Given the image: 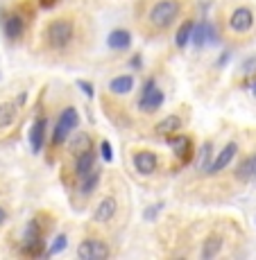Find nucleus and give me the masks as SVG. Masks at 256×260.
Listing matches in <instances>:
<instances>
[{
	"label": "nucleus",
	"instance_id": "obj_1",
	"mask_svg": "<svg viewBox=\"0 0 256 260\" xmlns=\"http://www.w3.org/2000/svg\"><path fill=\"white\" fill-rule=\"evenodd\" d=\"M179 9L182 7H179L177 0H159V3H154L152 9H150V23L159 29L170 27V25L177 21Z\"/></svg>",
	"mask_w": 256,
	"mask_h": 260
},
{
	"label": "nucleus",
	"instance_id": "obj_2",
	"mask_svg": "<svg viewBox=\"0 0 256 260\" xmlns=\"http://www.w3.org/2000/svg\"><path fill=\"white\" fill-rule=\"evenodd\" d=\"M79 124V116L75 107H66L62 113H59L57 122H54V132H52V145H64L73 136V132Z\"/></svg>",
	"mask_w": 256,
	"mask_h": 260
},
{
	"label": "nucleus",
	"instance_id": "obj_3",
	"mask_svg": "<svg viewBox=\"0 0 256 260\" xmlns=\"http://www.w3.org/2000/svg\"><path fill=\"white\" fill-rule=\"evenodd\" d=\"M73 34H75V25H73V21H68V18H57V21H52L46 29L48 43L57 50L66 48L68 43L73 41Z\"/></svg>",
	"mask_w": 256,
	"mask_h": 260
},
{
	"label": "nucleus",
	"instance_id": "obj_4",
	"mask_svg": "<svg viewBox=\"0 0 256 260\" xmlns=\"http://www.w3.org/2000/svg\"><path fill=\"white\" fill-rule=\"evenodd\" d=\"M163 91L157 88V79L154 77H148L143 84V93H140V100H138V109L145 113H152L157 111L159 107L163 104Z\"/></svg>",
	"mask_w": 256,
	"mask_h": 260
},
{
	"label": "nucleus",
	"instance_id": "obj_5",
	"mask_svg": "<svg viewBox=\"0 0 256 260\" xmlns=\"http://www.w3.org/2000/svg\"><path fill=\"white\" fill-rule=\"evenodd\" d=\"M229 29L236 34H249L254 29V12L245 5L236 7L232 14H229Z\"/></svg>",
	"mask_w": 256,
	"mask_h": 260
},
{
	"label": "nucleus",
	"instance_id": "obj_6",
	"mask_svg": "<svg viewBox=\"0 0 256 260\" xmlns=\"http://www.w3.org/2000/svg\"><path fill=\"white\" fill-rule=\"evenodd\" d=\"M107 256H109V247L102 242V240L87 238L77 247V258L79 260H104Z\"/></svg>",
	"mask_w": 256,
	"mask_h": 260
},
{
	"label": "nucleus",
	"instance_id": "obj_7",
	"mask_svg": "<svg viewBox=\"0 0 256 260\" xmlns=\"http://www.w3.org/2000/svg\"><path fill=\"white\" fill-rule=\"evenodd\" d=\"M236 154H238V145H236V143H227V145H224V147L218 152V156L211 161V166L207 168V174H218V172H222V170L234 161Z\"/></svg>",
	"mask_w": 256,
	"mask_h": 260
},
{
	"label": "nucleus",
	"instance_id": "obj_8",
	"mask_svg": "<svg viewBox=\"0 0 256 260\" xmlns=\"http://www.w3.org/2000/svg\"><path fill=\"white\" fill-rule=\"evenodd\" d=\"M218 41V34H215L213 25L202 21V23H195V29H193V39H190V43H193L195 48H204V46H211V43Z\"/></svg>",
	"mask_w": 256,
	"mask_h": 260
},
{
	"label": "nucleus",
	"instance_id": "obj_9",
	"mask_svg": "<svg viewBox=\"0 0 256 260\" xmlns=\"http://www.w3.org/2000/svg\"><path fill=\"white\" fill-rule=\"evenodd\" d=\"M134 170H136L138 174H154V170L159 166V158L154 152H150V149H140V152L134 154Z\"/></svg>",
	"mask_w": 256,
	"mask_h": 260
},
{
	"label": "nucleus",
	"instance_id": "obj_10",
	"mask_svg": "<svg viewBox=\"0 0 256 260\" xmlns=\"http://www.w3.org/2000/svg\"><path fill=\"white\" fill-rule=\"evenodd\" d=\"M116 213H118V202H116V197H104L102 202L95 206L93 219H95L98 224H109L113 217H116Z\"/></svg>",
	"mask_w": 256,
	"mask_h": 260
},
{
	"label": "nucleus",
	"instance_id": "obj_11",
	"mask_svg": "<svg viewBox=\"0 0 256 260\" xmlns=\"http://www.w3.org/2000/svg\"><path fill=\"white\" fill-rule=\"evenodd\" d=\"M3 32L9 41H18L25 32V21L21 14H7L3 18Z\"/></svg>",
	"mask_w": 256,
	"mask_h": 260
},
{
	"label": "nucleus",
	"instance_id": "obj_12",
	"mask_svg": "<svg viewBox=\"0 0 256 260\" xmlns=\"http://www.w3.org/2000/svg\"><path fill=\"white\" fill-rule=\"evenodd\" d=\"M46 124L48 120L46 118H37L30 127V149L34 154H39L43 149V143H46Z\"/></svg>",
	"mask_w": 256,
	"mask_h": 260
},
{
	"label": "nucleus",
	"instance_id": "obj_13",
	"mask_svg": "<svg viewBox=\"0 0 256 260\" xmlns=\"http://www.w3.org/2000/svg\"><path fill=\"white\" fill-rule=\"evenodd\" d=\"M95 170L98 168H95V152L93 149H87V152L75 156V174H77L79 179L89 177V174L95 172Z\"/></svg>",
	"mask_w": 256,
	"mask_h": 260
},
{
	"label": "nucleus",
	"instance_id": "obj_14",
	"mask_svg": "<svg viewBox=\"0 0 256 260\" xmlns=\"http://www.w3.org/2000/svg\"><path fill=\"white\" fill-rule=\"evenodd\" d=\"M179 129H182V118L175 116V113L163 116L157 124H154V134H159V136H175Z\"/></svg>",
	"mask_w": 256,
	"mask_h": 260
},
{
	"label": "nucleus",
	"instance_id": "obj_15",
	"mask_svg": "<svg viewBox=\"0 0 256 260\" xmlns=\"http://www.w3.org/2000/svg\"><path fill=\"white\" fill-rule=\"evenodd\" d=\"M18 104L16 102H0V129H7L16 122Z\"/></svg>",
	"mask_w": 256,
	"mask_h": 260
},
{
	"label": "nucleus",
	"instance_id": "obj_16",
	"mask_svg": "<svg viewBox=\"0 0 256 260\" xmlns=\"http://www.w3.org/2000/svg\"><path fill=\"white\" fill-rule=\"evenodd\" d=\"M107 43L111 50H127L132 46V34L127 29H113V32H109Z\"/></svg>",
	"mask_w": 256,
	"mask_h": 260
},
{
	"label": "nucleus",
	"instance_id": "obj_17",
	"mask_svg": "<svg viewBox=\"0 0 256 260\" xmlns=\"http://www.w3.org/2000/svg\"><path fill=\"white\" fill-rule=\"evenodd\" d=\"M170 147H173L175 156L182 158V161H188L190 152H193V147H190V138H188V136H173V138H170Z\"/></svg>",
	"mask_w": 256,
	"mask_h": 260
},
{
	"label": "nucleus",
	"instance_id": "obj_18",
	"mask_svg": "<svg viewBox=\"0 0 256 260\" xmlns=\"http://www.w3.org/2000/svg\"><path fill=\"white\" fill-rule=\"evenodd\" d=\"M134 88V77L132 75H118L109 82V91L113 95H127Z\"/></svg>",
	"mask_w": 256,
	"mask_h": 260
},
{
	"label": "nucleus",
	"instance_id": "obj_19",
	"mask_svg": "<svg viewBox=\"0 0 256 260\" xmlns=\"http://www.w3.org/2000/svg\"><path fill=\"white\" fill-rule=\"evenodd\" d=\"M222 242H224V240L220 238V236H209V238L202 242V253H200V256H202L204 260L215 258L220 251H222Z\"/></svg>",
	"mask_w": 256,
	"mask_h": 260
},
{
	"label": "nucleus",
	"instance_id": "obj_20",
	"mask_svg": "<svg viewBox=\"0 0 256 260\" xmlns=\"http://www.w3.org/2000/svg\"><path fill=\"white\" fill-rule=\"evenodd\" d=\"M193 29H195V23L193 21H184L179 25L177 34H175V43H177V48H186L190 43V39H193Z\"/></svg>",
	"mask_w": 256,
	"mask_h": 260
},
{
	"label": "nucleus",
	"instance_id": "obj_21",
	"mask_svg": "<svg viewBox=\"0 0 256 260\" xmlns=\"http://www.w3.org/2000/svg\"><path fill=\"white\" fill-rule=\"evenodd\" d=\"M87 149H91V136L84 132H77L73 134V141H70V152L77 156V154L87 152Z\"/></svg>",
	"mask_w": 256,
	"mask_h": 260
},
{
	"label": "nucleus",
	"instance_id": "obj_22",
	"mask_svg": "<svg viewBox=\"0 0 256 260\" xmlns=\"http://www.w3.org/2000/svg\"><path fill=\"white\" fill-rule=\"evenodd\" d=\"M213 143L211 141H207L200 147V154H197V161H195V166H197V170H204L207 172V168L211 166V161H213Z\"/></svg>",
	"mask_w": 256,
	"mask_h": 260
},
{
	"label": "nucleus",
	"instance_id": "obj_23",
	"mask_svg": "<svg viewBox=\"0 0 256 260\" xmlns=\"http://www.w3.org/2000/svg\"><path fill=\"white\" fill-rule=\"evenodd\" d=\"M66 244H68V238H66V233H59V236H54V240L48 244V249H46V258H52V256H59V253L66 249Z\"/></svg>",
	"mask_w": 256,
	"mask_h": 260
},
{
	"label": "nucleus",
	"instance_id": "obj_24",
	"mask_svg": "<svg viewBox=\"0 0 256 260\" xmlns=\"http://www.w3.org/2000/svg\"><path fill=\"white\" fill-rule=\"evenodd\" d=\"M236 179H240V181H249V179H254V156L245 158V161L240 163V168L236 170Z\"/></svg>",
	"mask_w": 256,
	"mask_h": 260
},
{
	"label": "nucleus",
	"instance_id": "obj_25",
	"mask_svg": "<svg viewBox=\"0 0 256 260\" xmlns=\"http://www.w3.org/2000/svg\"><path fill=\"white\" fill-rule=\"evenodd\" d=\"M98 183H100V170H95V172H91L89 177H84V179H82V194H91V192H95Z\"/></svg>",
	"mask_w": 256,
	"mask_h": 260
},
{
	"label": "nucleus",
	"instance_id": "obj_26",
	"mask_svg": "<svg viewBox=\"0 0 256 260\" xmlns=\"http://www.w3.org/2000/svg\"><path fill=\"white\" fill-rule=\"evenodd\" d=\"M100 154H102V158L107 163H111L113 161V147H111V143L109 141H102V145H100Z\"/></svg>",
	"mask_w": 256,
	"mask_h": 260
},
{
	"label": "nucleus",
	"instance_id": "obj_27",
	"mask_svg": "<svg viewBox=\"0 0 256 260\" xmlns=\"http://www.w3.org/2000/svg\"><path fill=\"white\" fill-rule=\"evenodd\" d=\"M77 86L82 88V91H84V95H87V98H93V95H95V88H93V84L84 82V79H79V82H77Z\"/></svg>",
	"mask_w": 256,
	"mask_h": 260
},
{
	"label": "nucleus",
	"instance_id": "obj_28",
	"mask_svg": "<svg viewBox=\"0 0 256 260\" xmlns=\"http://www.w3.org/2000/svg\"><path fill=\"white\" fill-rule=\"evenodd\" d=\"M161 208H163V204H152V208H150V211H145L143 217H145V219H154V217H157V213L161 211Z\"/></svg>",
	"mask_w": 256,
	"mask_h": 260
},
{
	"label": "nucleus",
	"instance_id": "obj_29",
	"mask_svg": "<svg viewBox=\"0 0 256 260\" xmlns=\"http://www.w3.org/2000/svg\"><path fill=\"white\" fill-rule=\"evenodd\" d=\"M25 100H27V93H21V95H18V98H16V104H18V107H23V104H25Z\"/></svg>",
	"mask_w": 256,
	"mask_h": 260
},
{
	"label": "nucleus",
	"instance_id": "obj_30",
	"mask_svg": "<svg viewBox=\"0 0 256 260\" xmlns=\"http://www.w3.org/2000/svg\"><path fill=\"white\" fill-rule=\"evenodd\" d=\"M227 61H229V52H224L222 57H220V68H222V66H227Z\"/></svg>",
	"mask_w": 256,
	"mask_h": 260
},
{
	"label": "nucleus",
	"instance_id": "obj_31",
	"mask_svg": "<svg viewBox=\"0 0 256 260\" xmlns=\"http://www.w3.org/2000/svg\"><path fill=\"white\" fill-rule=\"evenodd\" d=\"M5 219H7V211H5V208L0 206V226H3V224H5Z\"/></svg>",
	"mask_w": 256,
	"mask_h": 260
},
{
	"label": "nucleus",
	"instance_id": "obj_32",
	"mask_svg": "<svg viewBox=\"0 0 256 260\" xmlns=\"http://www.w3.org/2000/svg\"><path fill=\"white\" fill-rule=\"evenodd\" d=\"M132 66L134 68H140V57H138V54H136V57H132Z\"/></svg>",
	"mask_w": 256,
	"mask_h": 260
},
{
	"label": "nucleus",
	"instance_id": "obj_33",
	"mask_svg": "<svg viewBox=\"0 0 256 260\" xmlns=\"http://www.w3.org/2000/svg\"><path fill=\"white\" fill-rule=\"evenodd\" d=\"M252 95H254V98H256V79H254V82H252Z\"/></svg>",
	"mask_w": 256,
	"mask_h": 260
},
{
	"label": "nucleus",
	"instance_id": "obj_34",
	"mask_svg": "<svg viewBox=\"0 0 256 260\" xmlns=\"http://www.w3.org/2000/svg\"><path fill=\"white\" fill-rule=\"evenodd\" d=\"M254 179H256V154H254Z\"/></svg>",
	"mask_w": 256,
	"mask_h": 260
}]
</instances>
